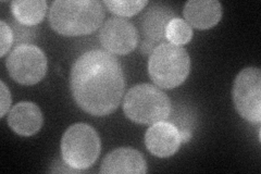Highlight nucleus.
<instances>
[{"label": "nucleus", "instance_id": "f257e3e1", "mask_svg": "<svg viewBox=\"0 0 261 174\" xmlns=\"http://www.w3.org/2000/svg\"><path fill=\"white\" fill-rule=\"evenodd\" d=\"M70 83L77 106L96 117L116 111L125 87L119 60L101 49H93L77 58L71 70Z\"/></svg>", "mask_w": 261, "mask_h": 174}, {"label": "nucleus", "instance_id": "f03ea898", "mask_svg": "<svg viewBox=\"0 0 261 174\" xmlns=\"http://www.w3.org/2000/svg\"><path fill=\"white\" fill-rule=\"evenodd\" d=\"M103 19V4L95 0H57L49 10V23L63 36L91 34Z\"/></svg>", "mask_w": 261, "mask_h": 174}, {"label": "nucleus", "instance_id": "7ed1b4c3", "mask_svg": "<svg viewBox=\"0 0 261 174\" xmlns=\"http://www.w3.org/2000/svg\"><path fill=\"white\" fill-rule=\"evenodd\" d=\"M191 71V58L182 46L162 43L154 47L148 61V73L158 87L172 89L185 82Z\"/></svg>", "mask_w": 261, "mask_h": 174}, {"label": "nucleus", "instance_id": "20e7f679", "mask_svg": "<svg viewBox=\"0 0 261 174\" xmlns=\"http://www.w3.org/2000/svg\"><path fill=\"white\" fill-rule=\"evenodd\" d=\"M123 111L135 123L154 124L170 117L171 101L157 86L138 84L126 93Z\"/></svg>", "mask_w": 261, "mask_h": 174}, {"label": "nucleus", "instance_id": "39448f33", "mask_svg": "<svg viewBox=\"0 0 261 174\" xmlns=\"http://www.w3.org/2000/svg\"><path fill=\"white\" fill-rule=\"evenodd\" d=\"M101 143L97 131L88 124H73L64 132L61 139V155L69 167L83 171L96 162Z\"/></svg>", "mask_w": 261, "mask_h": 174}, {"label": "nucleus", "instance_id": "423d86ee", "mask_svg": "<svg viewBox=\"0 0 261 174\" xmlns=\"http://www.w3.org/2000/svg\"><path fill=\"white\" fill-rule=\"evenodd\" d=\"M7 69L10 77L22 85H35L47 72L45 53L35 45L16 46L8 57Z\"/></svg>", "mask_w": 261, "mask_h": 174}, {"label": "nucleus", "instance_id": "0eeeda50", "mask_svg": "<svg viewBox=\"0 0 261 174\" xmlns=\"http://www.w3.org/2000/svg\"><path fill=\"white\" fill-rule=\"evenodd\" d=\"M236 110L250 123L261 122V71L249 67L236 77L232 90Z\"/></svg>", "mask_w": 261, "mask_h": 174}, {"label": "nucleus", "instance_id": "6e6552de", "mask_svg": "<svg viewBox=\"0 0 261 174\" xmlns=\"http://www.w3.org/2000/svg\"><path fill=\"white\" fill-rule=\"evenodd\" d=\"M99 39L110 54L127 55L138 44V33L133 23L123 18H111L100 29Z\"/></svg>", "mask_w": 261, "mask_h": 174}, {"label": "nucleus", "instance_id": "1a4fd4ad", "mask_svg": "<svg viewBox=\"0 0 261 174\" xmlns=\"http://www.w3.org/2000/svg\"><path fill=\"white\" fill-rule=\"evenodd\" d=\"M181 134L176 126L169 122L154 123L146 132L145 145L147 149L159 158L173 156L181 146Z\"/></svg>", "mask_w": 261, "mask_h": 174}, {"label": "nucleus", "instance_id": "9d476101", "mask_svg": "<svg viewBox=\"0 0 261 174\" xmlns=\"http://www.w3.org/2000/svg\"><path fill=\"white\" fill-rule=\"evenodd\" d=\"M147 172V164L143 155L134 148L122 147L112 151L101 163L100 173H140Z\"/></svg>", "mask_w": 261, "mask_h": 174}, {"label": "nucleus", "instance_id": "9b49d317", "mask_svg": "<svg viewBox=\"0 0 261 174\" xmlns=\"http://www.w3.org/2000/svg\"><path fill=\"white\" fill-rule=\"evenodd\" d=\"M43 113L34 103L22 102L16 104L9 112L8 126L21 136H32L43 127Z\"/></svg>", "mask_w": 261, "mask_h": 174}, {"label": "nucleus", "instance_id": "f8f14e48", "mask_svg": "<svg viewBox=\"0 0 261 174\" xmlns=\"http://www.w3.org/2000/svg\"><path fill=\"white\" fill-rule=\"evenodd\" d=\"M183 14L190 26L207 30L221 20L222 6L217 0H190L185 4Z\"/></svg>", "mask_w": 261, "mask_h": 174}, {"label": "nucleus", "instance_id": "ddd939ff", "mask_svg": "<svg viewBox=\"0 0 261 174\" xmlns=\"http://www.w3.org/2000/svg\"><path fill=\"white\" fill-rule=\"evenodd\" d=\"M174 18H176L175 13L165 6L156 5L147 11L144 16L143 29L151 44L166 38V28L168 23Z\"/></svg>", "mask_w": 261, "mask_h": 174}, {"label": "nucleus", "instance_id": "4468645a", "mask_svg": "<svg viewBox=\"0 0 261 174\" xmlns=\"http://www.w3.org/2000/svg\"><path fill=\"white\" fill-rule=\"evenodd\" d=\"M46 9L45 0H16L11 4L15 20L25 27H35L42 22Z\"/></svg>", "mask_w": 261, "mask_h": 174}, {"label": "nucleus", "instance_id": "2eb2a0df", "mask_svg": "<svg viewBox=\"0 0 261 174\" xmlns=\"http://www.w3.org/2000/svg\"><path fill=\"white\" fill-rule=\"evenodd\" d=\"M166 38L169 43L177 46H183L190 43L193 38L192 27L181 18L171 20L166 28Z\"/></svg>", "mask_w": 261, "mask_h": 174}, {"label": "nucleus", "instance_id": "dca6fc26", "mask_svg": "<svg viewBox=\"0 0 261 174\" xmlns=\"http://www.w3.org/2000/svg\"><path fill=\"white\" fill-rule=\"evenodd\" d=\"M108 9L120 16H132L137 14L148 4L145 0H105L102 3Z\"/></svg>", "mask_w": 261, "mask_h": 174}, {"label": "nucleus", "instance_id": "f3484780", "mask_svg": "<svg viewBox=\"0 0 261 174\" xmlns=\"http://www.w3.org/2000/svg\"><path fill=\"white\" fill-rule=\"evenodd\" d=\"M0 34H2L0 35V37H2V39H0V46H2V49H0V57H4L8 52H9L14 39V35L11 28L8 26L5 21L0 22Z\"/></svg>", "mask_w": 261, "mask_h": 174}, {"label": "nucleus", "instance_id": "a211bd4d", "mask_svg": "<svg viewBox=\"0 0 261 174\" xmlns=\"http://www.w3.org/2000/svg\"><path fill=\"white\" fill-rule=\"evenodd\" d=\"M0 86H2V112H0V117L4 118L11 105V95L4 81L0 82Z\"/></svg>", "mask_w": 261, "mask_h": 174}]
</instances>
